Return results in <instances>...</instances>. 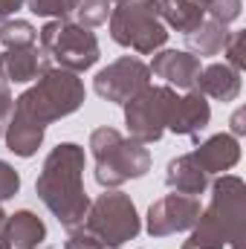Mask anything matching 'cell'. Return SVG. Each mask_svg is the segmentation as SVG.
<instances>
[{
	"label": "cell",
	"mask_w": 246,
	"mask_h": 249,
	"mask_svg": "<svg viewBox=\"0 0 246 249\" xmlns=\"http://www.w3.org/2000/svg\"><path fill=\"white\" fill-rule=\"evenodd\" d=\"M84 162L87 160L81 145L58 142L47 154L35 180V194L67 229L78 226L90 209V197L84 191Z\"/></svg>",
	"instance_id": "1"
},
{
	"label": "cell",
	"mask_w": 246,
	"mask_h": 249,
	"mask_svg": "<svg viewBox=\"0 0 246 249\" xmlns=\"http://www.w3.org/2000/svg\"><path fill=\"white\" fill-rule=\"evenodd\" d=\"M246 238V183L223 174L211 183V203L200 212L183 249H244Z\"/></svg>",
	"instance_id": "2"
},
{
	"label": "cell",
	"mask_w": 246,
	"mask_h": 249,
	"mask_svg": "<svg viewBox=\"0 0 246 249\" xmlns=\"http://www.w3.org/2000/svg\"><path fill=\"white\" fill-rule=\"evenodd\" d=\"M90 154L96 162L93 177L102 188H119L151 171V151L110 124H102L90 133Z\"/></svg>",
	"instance_id": "3"
},
{
	"label": "cell",
	"mask_w": 246,
	"mask_h": 249,
	"mask_svg": "<svg viewBox=\"0 0 246 249\" xmlns=\"http://www.w3.org/2000/svg\"><path fill=\"white\" fill-rule=\"evenodd\" d=\"M84 99H87V90H84V81L78 78V72L50 67L29 90H23L15 99V113L47 127V124L75 113L84 105Z\"/></svg>",
	"instance_id": "4"
},
{
	"label": "cell",
	"mask_w": 246,
	"mask_h": 249,
	"mask_svg": "<svg viewBox=\"0 0 246 249\" xmlns=\"http://www.w3.org/2000/svg\"><path fill=\"white\" fill-rule=\"evenodd\" d=\"M110 38L124 47L133 50L139 55H154L165 47L168 41V29L159 20L157 12V0H127V3H116L110 18Z\"/></svg>",
	"instance_id": "5"
},
{
	"label": "cell",
	"mask_w": 246,
	"mask_h": 249,
	"mask_svg": "<svg viewBox=\"0 0 246 249\" xmlns=\"http://www.w3.org/2000/svg\"><path fill=\"white\" fill-rule=\"evenodd\" d=\"M38 47L50 55V61L55 67L70 70V72L90 70L102 55L96 32L81 26L78 20H70V18L44 23V29H38Z\"/></svg>",
	"instance_id": "6"
},
{
	"label": "cell",
	"mask_w": 246,
	"mask_h": 249,
	"mask_svg": "<svg viewBox=\"0 0 246 249\" xmlns=\"http://www.w3.org/2000/svg\"><path fill=\"white\" fill-rule=\"evenodd\" d=\"M81 226L90 229L105 249H119L142 232L139 212H136L130 194L116 191V188H105V194L90 200V209H87Z\"/></svg>",
	"instance_id": "7"
},
{
	"label": "cell",
	"mask_w": 246,
	"mask_h": 249,
	"mask_svg": "<svg viewBox=\"0 0 246 249\" xmlns=\"http://www.w3.org/2000/svg\"><path fill=\"white\" fill-rule=\"evenodd\" d=\"M174 99H177L174 87H168V84H162V87L148 84L142 93H136L130 102H124L122 105L124 124H127L130 139H136L142 145L159 142L165 127H168V113H171Z\"/></svg>",
	"instance_id": "8"
},
{
	"label": "cell",
	"mask_w": 246,
	"mask_h": 249,
	"mask_svg": "<svg viewBox=\"0 0 246 249\" xmlns=\"http://www.w3.org/2000/svg\"><path fill=\"white\" fill-rule=\"evenodd\" d=\"M151 84V70L148 64L136 55H122L107 67H102L93 78V90L99 99L113 102V105H124L130 102L136 93H142Z\"/></svg>",
	"instance_id": "9"
},
{
	"label": "cell",
	"mask_w": 246,
	"mask_h": 249,
	"mask_svg": "<svg viewBox=\"0 0 246 249\" xmlns=\"http://www.w3.org/2000/svg\"><path fill=\"white\" fill-rule=\"evenodd\" d=\"M200 212H203L200 197L171 191V194H165V197H159L148 206L145 229H148L151 238H168V235H177V232H188V229H194Z\"/></svg>",
	"instance_id": "10"
},
{
	"label": "cell",
	"mask_w": 246,
	"mask_h": 249,
	"mask_svg": "<svg viewBox=\"0 0 246 249\" xmlns=\"http://www.w3.org/2000/svg\"><path fill=\"white\" fill-rule=\"evenodd\" d=\"M209 122H211V107H209L206 96L194 87V90H185V96L174 99L165 130H171L177 136H191L197 142L200 133L209 127Z\"/></svg>",
	"instance_id": "11"
},
{
	"label": "cell",
	"mask_w": 246,
	"mask_h": 249,
	"mask_svg": "<svg viewBox=\"0 0 246 249\" xmlns=\"http://www.w3.org/2000/svg\"><path fill=\"white\" fill-rule=\"evenodd\" d=\"M148 70H151V75L162 78L168 87L194 90L203 64L188 50H159V53H154V61L148 64Z\"/></svg>",
	"instance_id": "12"
},
{
	"label": "cell",
	"mask_w": 246,
	"mask_h": 249,
	"mask_svg": "<svg viewBox=\"0 0 246 249\" xmlns=\"http://www.w3.org/2000/svg\"><path fill=\"white\" fill-rule=\"evenodd\" d=\"M50 67H53L50 55L38 44L18 47V50H6L0 55V78H6L9 84H29V81H38Z\"/></svg>",
	"instance_id": "13"
},
{
	"label": "cell",
	"mask_w": 246,
	"mask_h": 249,
	"mask_svg": "<svg viewBox=\"0 0 246 249\" xmlns=\"http://www.w3.org/2000/svg\"><path fill=\"white\" fill-rule=\"evenodd\" d=\"M191 157L197 160V165L209 177L211 174H223V171H229V168H235L241 162V142L232 133H214L206 142H197Z\"/></svg>",
	"instance_id": "14"
},
{
	"label": "cell",
	"mask_w": 246,
	"mask_h": 249,
	"mask_svg": "<svg viewBox=\"0 0 246 249\" xmlns=\"http://www.w3.org/2000/svg\"><path fill=\"white\" fill-rule=\"evenodd\" d=\"M241 87H244V81H241V72L238 70H232L229 64H209V67H203L200 70V75H197V90L206 96V99H214V102H235L238 96H241Z\"/></svg>",
	"instance_id": "15"
},
{
	"label": "cell",
	"mask_w": 246,
	"mask_h": 249,
	"mask_svg": "<svg viewBox=\"0 0 246 249\" xmlns=\"http://www.w3.org/2000/svg\"><path fill=\"white\" fill-rule=\"evenodd\" d=\"M165 186L174 194H191L200 197L209 188V174L197 165V160L191 154H180L165 165Z\"/></svg>",
	"instance_id": "16"
},
{
	"label": "cell",
	"mask_w": 246,
	"mask_h": 249,
	"mask_svg": "<svg viewBox=\"0 0 246 249\" xmlns=\"http://www.w3.org/2000/svg\"><path fill=\"white\" fill-rule=\"evenodd\" d=\"M44 133H47L44 124L32 122V119H26L20 113H12V122L6 124V133H3L6 151L15 154V157H20V160H29L44 145Z\"/></svg>",
	"instance_id": "17"
},
{
	"label": "cell",
	"mask_w": 246,
	"mask_h": 249,
	"mask_svg": "<svg viewBox=\"0 0 246 249\" xmlns=\"http://www.w3.org/2000/svg\"><path fill=\"white\" fill-rule=\"evenodd\" d=\"M6 241L12 249H38L47 241V226L35 212L20 209L6 214Z\"/></svg>",
	"instance_id": "18"
},
{
	"label": "cell",
	"mask_w": 246,
	"mask_h": 249,
	"mask_svg": "<svg viewBox=\"0 0 246 249\" xmlns=\"http://www.w3.org/2000/svg\"><path fill=\"white\" fill-rule=\"evenodd\" d=\"M157 12H159V20L165 23V29H174V32H194L203 20H206V9L197 6L194 0H157Z\"/></svg>",
	"instance_id": "19"
},
{
	"label": "cell",
	"mask_w": 246,
	"mask_h": 249,
	"mask_svg": "<svg viewBox=\"0 0 246 249\" xmlns=\"http://www.w3.org/2000/svg\"><path fill=\"white\" fill-rule=\"evenodd\" d=\"M226 38H229V26H223V23L206 18L194 32L185 35V47H188V53L197 55V58H211V55L223 53Z\"/></svg>",
	"instance_id": "20"
},
{
	"label": "cell",
	"mask_w": 246,
	"mask_h": 249,
	"mask_svg": "<svg viewBox=\"0 0 246 249\" xmlns=\"http://www.w3.org/2000/svg\"><path fill=\"white\" fill-rule=\"evenodd\" d=\"M0 44L6 50H18V47H35L38 44V29L29 20H3L0 23Z\"/></svg>",
	"instance_id": "21"
},
{
	"label": "cell",
	"mask_w": 246,
	"mask_h": 249,
	"mask_svg": "<svg viewBox=\"0 0 246 249\" xmlns=\"http://www.w3.org/2000/svg\"><path fill=\"white\" fill-rule=\"evenodd\" d=\"M110 12H113V3H110V0H81V3H78V9H75L78 23H81V26H87V29L107 23Z\"/></svg>",
	"instance_id": "22"
},
{
	"label": "cell",
	"mask_w": 246,
	"mask_h": 249,
	"mask_svg": "<svg viewBox=\"0 0 246 249\" xmlns=\"http://www.w3.org/2000/svg\"><path fill=\"white\" fill-rule=\"evenodd\" d=\"M78 3H81V0H26L23 6H29V12L38 15V18H53V20H58V18L72 15V12L78 9Z\"/></svg>",
	"instance_id": "23"
},
{
	"label": "cell",
	"mask_w": 246,
	"mask_h": 249,
	"mask_svg": "<svg viewBox=\"0 0 246 249\" xmlns=\"http://www.w3.org/2000/svg\"><path fill=\"white\" fill-rule=\"evenodd\" d=\"M241 12H244V0H209V6H206V15L223 26L235 23L241 18Z\"/></svg>",
	"instance_id": "24"
},
{
	"label": "cell",
	"mask_w": 246,
	"mask_h": 249,
	"mask_svg": "<svg viewBox=\"0 0 246 249\" xmlns=\"http://www.w3.org/2000/svg\"><path fill=\"white\" fill-rule=\"evenodd\" d=\"M223 53H226V64H229L232 70H238V72H241V70L246 67V29L229 32Z\"/></svg>",
	"instance_id": "25"
},
{
	"label": "cell",
	"mask_w": 246,
	"mask_h": 249,
	"mask_svg": "<svg viewBox=\"0 0 246 249\" xmlns=\"http://www.w3.org/2000/svg\"><path fill=\"white\" fill-rule=\"evenodd\" d=\"M64 249H105V247H102V241H99L90 229H84V226L78 223V226L70 229V235H67V241H64Z\"/></svg>",
	"instance_id": "26"
},
{
	"label": "cell",
	"mask_w": 246,
	"mask_h": 249,
	"mask_svg": "<svg viewBox=\"0 0 246 249\" xmlns=\"http://www.w3.org/2000/svg\"><path fill=\"white\" fill-rule=\"evenodd\" d=\"M18 191H20V174L6 160H0V203L3 200H12Z\"/></svg>",
	"instance_id": "27"
},
{
	"label": "cell",
	"mask_w": 246,
	"mask_h": 249,
	"mask_svg": "<svg viewBox=\"0 0 246 249\" xmlns=\"http://www.w3.org/2000/svg\"><path fill=\"white\" fill-rule=\"evenodd\" d=\"M12 113H15V99H12L9 81L0 78V136L6 133V124L12 122Z\"/></svg>",
	"instance_id": "28"
},
{
	"label": "cell",
	"mask_w": 246,
	"mask_h": 249,
	"mask_svg": "<svg viewBox=\"0 0 246 249\" xmlns=\"http://www.w3.org/2000/svg\"><path fill=\"white\" fill-rule=\"evenodd\" d=\"M23 3H26V0H0V23L9 20L18 9H23Z\"/></svg>",
	"instance_id": "29"
},
{
	"label": "cell",
	"mask_w": 246,
	"mask_h": 249,
	"mask_svg": "<svg viewBox=\"0 0 246 249\" xmlns=\"http://www.w3.org/2000/svg\"><path fill=\"white\" fill-rule=\"evenodd\" d=\"M246 113H244V107L241 110H235V116H232V136H244L246 133Z\"/></svg>",
	"instance_id": "30"
},
{
	"label": "cell",
	"mask_w": 246,
	"mask_h": 249,
	"mask_svg": "<svg viewBox=\"0 0 246 249\" xmlns=\"http://www.w3.org/2000/svg\"><path fill=\"white\" fill-rule=\"evenodd\" d=\"M0 249H12L9 241H6V212H3V206H0Z\"/></svg>",
	"instance_id": "31"
},
{
	"label": "cell",
	"mask_w": 246,
	"mask_h": 249,
	"mask_svg": "<svg viewBox=\"0 0 246 249\" xmlns=\"http://www.w3.org/2000/svg\"><path fill=\"white\" fill-rule=\"evenodd\" d=\"M194 3H197V6H203V9L209 6V0H194Z\"/></svg>",
	"instance_id": "32"
},
{
	"label": "cell",
	"mask_w": 246,
	"mask_h": 249,
	"mask_svg": "<svg viewBox=\"0 0 246 249\" xmlns=\"http://www.w3.org/2000/svg\"><path fill=\"white\" fill-rule=\"evenodd\" d=\"M110 3H127V0H110Z\"/></svg>",
	"instance_id": "33"
}]
</instances>
